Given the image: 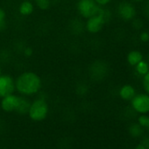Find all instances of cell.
<instances>
[{"label":"cell","mask_w":149,"mask_h":149,"mask_svg":"<svg viewBox=\"0 0 149 149\" xmlns=\"http://www.w3.org/2000/svg\"><path fill=\"white\" fill-rule=\"evenodd\" d=\"M134 68H135V71L137 72V74H139V76L143 77L149 71V63L147 61L143 59L136 66H134Z\"/></svg>","instance_id":"15"},{"label":"cell","mask_w":149,"mask_h":149,"mask_svg":"<svg viewBox=\"0 0 149 149\" xmlns=\"http://www.w3.org/2000/svg\"><path fill=\"white\" fill-rule=\"evenodd\" d=\"M135 149H146V147H145V146L142 143H140V144H139V145L136 146Z\"/></svg>","instance_id":"27"},{"label":"cell","mask_w":149,"mask_h":149,"mask_svg":"<svg viewBox=\"0 0 149 149\" xmlns=\"http://www.w3.org/2000/svg\"><path fill=\"white\" fill-rule=\"evenodd\" d=\"M129 133L132 137L133 138H138L139 137L142 132H143V127H141L138 123H133L129 126Z\"/></svg>","instance_id":"16"},{"label":"cell","mask_w":149,"mask_h":149,"mask_svg":"<svg viewBox=\"0 0 149 149\" xmlns=\"http://www.w3.org/2000/svg\"><path fill=\"white\" fill-rule=\"evenodd\" d=\"M118 95L124 101H131L136 95V90L131 84H124L119 89Z\"/></svg>","instance_id":"10"},{"label":"cell","mask_w":149,"mask_h":149,"mask_svg":"<svg viewBox=\"0 0 149 149\" xmlns=\"http://www.w3.org/2000/svg\"><path fill=\"white\" fill-rule=\"evenodd\" d=\"M35 6L31 0H24L19 6V13L23 17L31 16L34 12Z\"/></svg>","instance_id":"11"},{"label":"cell","mask_w":149,"mask_h":149,"mask_svg":"<svg viewBox=\"0 0 149 149\" xmlns=\"http://www.w3.org/2000/svg\"><path fill=\"white\" fill-rule=\"evenodd\" d=\"M88 91V87L86 84H78L77 86V92L79 94V95H84L86 94V92Z\"/></svg>","instance_id":"21"},{"label":"cell","mask_w":149,"mask_h":149,"mask_svg":"<svg viewBox=\"0 0 149 149\" xmlns=\"http://www.w3.org/2000/svg\"><path fill=\"white\" fill-rule=\"evenodd\" d=\"M7 26L6 22V11L0 7V32H3L6 30Z\"/></svg>","instance_id":"18"},{"label":"cell","mask_w":149,"mask_h":149,"mask_svg":"<svg viewBox=\"0 0 149 149\" xmlns=\"http://www.w3.org/2000/svg\"><path fill=\"white\" fill-rule=\"evenodd\" d=\"M3 74V72H2V68H1V65H0V76Z\"/></svg>","instance_id":"29"},{"label":"cell","mask_w":149,"mask_h":149,"mask_svg":"<svg viewBox=\"0 0 149 149\" xmlns=\"http://www.w3.org/2000/svg\"><path fill=\"white\" fill-rule=\"evenodd\" d=\"M138 124L149 131V116L146 114H140V116L138 118Z\"/></svg>","instance_id":"17"},{"label":"cell","mask_w":149,"mask_h":149,"mask_svg":"<svg viewBox=\"0 0 149 149\" xmlns=\"http://www.w3.org/2000/svg\"><path fill=\"white\" fill-rule=\"evenodd\" d=\"M30 104H31V102L29 101V99L26 97L20 96L19 103L16 109V112L19 114H22V115L27 114L29 108H30Z\"/></svg>","instance_id":"13"},{"label":"cell","mask_w":149,"mask_h":149,"mask_svg":"<svg viewBox=\"0 0 149 149\" xmlns=\"http://www.w3.org/2000/svg\"><path fill=\"white\" fill-rule=\"evenodd\" d=\"M142 86L145 92L149 95V71L142 77Z\"/></svg>","instance_id":"20"},{"label":"cell","mask_w":149,"mask_h":149,"mask_svg":"<svg viewBox=\"0 0 149 149\" xmlns=\"http://www.w3.org/2000/svg\"><path fill=\"white\" fill-rule=\"evenodd\" d=\"M143 59H144V56L142 53L139 50H132L126 55V61L128 64L132 67L136 66Z\"/></svg>","instance_id":"12"},{"label":"cell","mask_w":149,"mask_h":149,"mask_svg":"<svg viewBox=\"0 0 149 149\" xmlns=\"http://www.w3.org/2000/svg\"><path fill=\"white\" fill-rule=\"evenodd\" d=\"M31 1H34V2H36V1H37V0H31Z\"/></svg>","instance_id":"31"},{"label":"cell","mask_w":149,"mask_h":149,"mask_svg":"<svg viewBox=\"0 0 149 149\" xmlns=\"http://www.w3.org/2000/svg\"><path fill=\"white\" fill-rule=\"evenodd\" d=\"M49 112V105L46 99L43 97H38L31 102L28 111L29 118L35 122H40L47 118Z\"/></svg>","instance_id":"3"},{"label":"cell","mask_w":149,"mask_h":149,"mask_svg":"<svg viewBox=\"0 0 149 149\" xmlns=\"http://www.w3.org/2000/svg\"><path fill=\"white\" fill-rule=\"evenodd\" d=\"M76 8L78 15L81 18L87 19L97 14L100 6L94 0H78Z\"/></svg>","instance_id":"4"},{"label":"cell","mask_w":149,"mask_h":149,"mask_svg":"<svg viewBox=\"0 0 149 149\" xmlns=\"http://www.w3.org/2000/svg\"><path fill=\"white\" fill-rule=\"evenodd\" d=\"M139 40L143 43L149 42V33L146 31H143L139 34Z\"/></svg>","instance_id":"22"},{"label":"cell","mask_w":149,"mask_h":149,"mask_svg":"<svg viewBox=\"0 0 149 149\" xmlns=\"http://www.w3.org/2000/svg\"><path fill=\"white\" fill-rule=\"evenodd\" d=\"M131 1H132V2H137V3H139V2H143L144 0H131Z\"/></svg>","instance_id":"28"},{"label":"cell","mask_w":149,"mask_h":149,"mask_svg":"<svg viewBox=\"0 0 149 149\" xmlns=\"http://www.w3.org/2000/svg\"><path fill=\"white\" fill-rule=\"evenodd\" d=\"M143 2H144L143 13L147 18H149V0H144Z\"/></svg>","instance_id":"24"},{"label":"cell","mask_w":149,"mask_h":149,"mask_svg":"<svg viewBox=\"0 0 149 149\" xmlns=\"http://www.w3.org/2000/svg\"><path fill=\"white\" fill-rule=\"evenodd\" d=\"M36 6L41 11H47L51 6V0H37Z\"/></svg>","instance_id":"19"},{"label":"cell","mask_w":149,"mask_h":149,"mask_svg":"<svg viewBox=\"0 0 149 149\" xmlns=\"http://www.w3.org/2000/svg\"><path fill=\"white\" fill-rule=\"evenodd\" d=\"M42 78L33 71H24L15 78L16 91L23 97L37 95L42 88Z\"/></svg>","instance_id":"1"},{"label":"cell","mask_w":149,"mask_h":149,"mask_svg":"<svg viewBox=\"0 0 149 149\" xmlns=\"http://www.w3.org/2000/svg\"><path fill=\"white\" fill-rule=\"evenodd\" d=\"M94 1L99 6H102V7H105L107 6L112 0H94Z\"/></svg>","instance_id":"25"},{"label":"cell","mask_w":149,"mask_h":149,"mask_svg":"<svg viewBox=\"0 0 149 149\" xmlns=\"http://www.w3.org/2000/svg\"><path fill=\"white\" fill-rule=\"evenodd\" d=\"M146 61H148V63H149V55H148V59H147Z\"/></svg>","instance_id":"30"},{"label":"cell","mask_w":149,"mask_h":149,"mask_svg":"<svg viewBox=\"0 0 149 149\" xmlns=\"http://www.w3.org/2000/svg\"><path fill=\"white\" fill-rule=\"evenodd\" d=\"M70 30L74 34L79 35L81 34L84 31H85V26L84 23L78 19H74L71 21L70 23Z\"/></svg>","instance_id":"14"},{"label":"cell","mask_w":149,"mask_h":149,"mask_svg":"<svg viewBox=\"0 0 149 149\" xmlns=\"http://www.w3.org/2000/svg\"><path fill=\"white\" fill-rule=\"evenodd\" d=\"M111 13L105 7L100 6L97 14L87 19L84 22L85 31L91 34H97L100 33L104 26L111 20Z\"/></svg>","instance_id":"2"},{"label":"cell","mask_w":149,"mask_h":149,"mask_svg":"<svg viewBox=\"0 0 149 149\" xmlns=\"http://www.w3.org/2000/svg\"><path fill=\"white\" fill-rule=\"evenodd\" d=\"M15 78L8 74L0 76V98L15 93Z\"/></svg>","instance_id":"7"},{"label":"cell","mask_w":149,"mask_h":149,"mask_svg":"<svg viewBox=\"0 0 149 149\" xmlns=\"http://www.w3.org/2000/svg\"><path fill=\"white\" fill-rule=\"evenodd\" d=\"M107 65L102 61H97L93 62L90 68V76L91 79L95 81L103 80L107 74Z\"/></svg>","instance_id":"8"},{"label":"cell","mask_w":149,"mask_h":149,"mask_svg":"<svg viewBox=\"0 0 149 149\" xmlns=\"http://www.w3.org/2000/svg\"><path fill=\"white\" fill-rule=\"evenodd\" d=\"M23 54L26 58H29L33 54V49L31 47H26L23 48Z\"/></svg>","instance_id":"23"},{"label":"cell","mask_w":149,"mask_h":149,"mask_svg":"<svg viewBox=\"0 0 149 149\" xmlns=\"http://www.w3.org/2000/svg\"><path fill=\"white\" fill-rule=\"evenodd\" d=\"M116 13L120 19L125 22H129L135 19L137 15V9L132 2L125 0L118 5Z\"/></svg>","instance_id":"5"},{"label":"cell","mask_w":149,"mask_h":149,"mask_svg":"<svg viewBox=\"0 0 149 149\" xmlns=\"http://www.w3.org/2000/svg\"><path fill=\"white\" fill-rule=\"evenodd\" d=\"M142 144L145 146L146 149H149V137H147L146 139H144V141H143Z\"/></svg>","instance_id":"26"},{"label":"cell","mask_w":149,"mask_h":149,"mask_svg":"<svg viewBox=\"0 0 149 149\" xmlns=\"http://www.w3.org/2000/svg\"><path fill=\"white\" fill-rule=\"evenodd\" d=\"M132 108L139 114L149 113V95L145 93H139L130 101Z\"/></svg>","instance_id":"6"},{"label":"cell","mask_w":149,"mask_h":149,"mask_svg":"<svg viewBox=\"0 0 149 149\" xmlns=\"http://www.w3.org/2000/svg\"><path fill=\"white\" fill-rule=\"evenodd\" d=\"M20 96L16 95L15 93L10 94L1 98L0 101V107L5 112H13L16 111V109L19 105Z\"/></svg>","instance_id":"9"}]
</instances>
